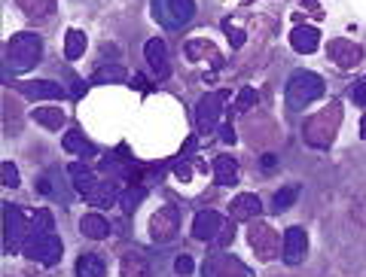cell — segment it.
<instances>
[{"instance_id":"6","label":"cell","mask_w":366,"mask_h":277,"mask_svg":"<svg viewBox=\"0 0 366 277\" xmlns=\"http://www.w3.org/2000/svg\"><path fill=\"white\" fill-rule=\"evenodd\" d=\"M21 253H25L31 262L55 265V262H61L64 244H61V238L55 232H49V235H28V241H25V247H21Z\"/></svg>"},{"instance_id":"43","label":"cell","mask_w":366,"mask_h":277,"mask_svg":"<svg viewBox=\"0 0 366 277\" xmlns=\"http://www.w3.org/2000/svg\"><path fill=\"white\" fill-rule=\"evenodd\" d=\"M274 161H278V159H274L272 152H265V156H263V171H274Z\"/></svg>"},{"instance_id":"2","label":"cell","mask_w":366,"mask_h":277,"mask_svg":"<svg viewBox=\"0 0 366 277\" xmlns=\"http://www.w3.org/2000/svg\"><path fill=\"white\" fill-rule=\"evenodd\" d=\"M43 58V40L31 30H19L6 40V67L12 73H25L31 67H37V61Z\"/></svg>"},{"instance_id":"40","label":"cell","mask_w":366,"mask_h":277,"mask_svg":"<svg viewBox=\"0 0 366 277\" xmlns=\"http://www.w3.org/2000/svg\"><path fill=\"white\" fill-rule=\"evenodd\" d=\"M132 89H141V91H152V82H147V80H143L141 73H137L134 80H132Z\"/></svg>"},{"instance_id":"11","label":"cell","mask_w":366,"mask_h":277,"mask_svg":"<svg viewBox=\"0 0 366 277\" xmlns=\"http://www.w3.org/2000/svg\"><path fill=\"white\" fill-rule=\"evenodd\" d=\"M326 55H330V61L339 67V71H354V67L363 61V49L351 40H330Z\"/></svg>"},{"instance_id":"37","label":"cell","mask_w":366,"mask_h":277,"mask_svg":"<svg viewBox=\"0 0 366 277\" xmlns=\"http://www.w3.org/2000/svg\"><path fill=\"white\" fill-rule=\"evenodd\" d=\"M348 98H351V101H354L357 107H366V80L354 82V86L348 89Z\"/></svg>"},{"instance_id":"12","label":"cell","mask_w":366,"mask_h":277,"mask_svg":"<svg viewBox=\"0 0 366 277\" xmlns=\"http://www.w3.org/2000/svg\"><path fill=\"white\" fill-rule=\"evenodd\" d=\"M143 55H147V64L152 67V73H156V80L162 82L171 76V58H168V43L162 37H152L147 43V49H143Z\"/></svg>"},{"instance_id":"39","label":"cell","mask_w":366,"mask_h":277,"mask_svg":"<svg viewBox=\"0 0 366 277\" xmlns=\"http://www.w3.org/2000/svg\"><path fill=\"white\" fill-rule=\"evenodd\" d=\"M174 174H177V180H183V183H186L189 177H193V171H189L186 161H177V165H174Z\"/></svg>"},{"instance_id":"15","label":"cell","mask_w":366,"mask_h":277,"mask_svg":"<svg viewBox=\"0 0 366 277\" xmlns=\"http://www.w3.org/2000/svg\"><path fill=\"white\" fill-rule=\"evenodd\" d=\"M229 213H232L235 222H254L259 213H263V202H259L254 192H241V195L232 198V204H229Z\"/></svg>"},{"instance_id":"44","label":"cell","mask_w":366,"mask_h":277,"mask_svg":"<svg viewBox=\"0 0 366 277\" xmlns=\"http://www.w3.org/2000/svg\"><path fill=\"white\" fill-rule=\"evenodd\" d=\"M302 3H305V6H311V10H315V12L320 15V6H317V0H302Z\"/></svg>"},{"instance_id":"42","label":"cell","mask_w":366,"mask_h":277,"mask_svg":"<svg viewBox=\"0 0 366 277\" xmlns=\"http://www.w3.org/2000/svg\"><path fill=\"white\" fill-rule=\"evenodd\" d=\"M71 95H73V98H82V95H86V82H82V80H73Z\"/></svg>"},{"instance_id":"24","label":"cell","mask_w":366,"mask_h":277,"mask_svg":"<svg viewBox=\"0 0 366 277\" xmlns=\"http://www.w3.org/2000/svg\"><path fill=\"white\" fill-rule=\"evenodd\" d=\"M31 119L37 122V125H43L46 132H58L61 125H64V110L61 107H37L34 113H31Z\"/></svg>"},{"instance_id":"3","label":"cell","mask_w":366,"mask_h":277,"mask_svg":"<svg viewBox=\"0 0 366 277\" xmlns=\"http://www.w3.org/2000/svg\"><path fill=\"white\" fill-rule=\"evenodd\" d=\"M247 244H250V250L256 253L259 262H274V259L281 256V250H284V238L263 220H254L247 226Z\"/></svg>"},{"instance_id":"45","label":"cell","mask_w":366,"mask_h":277,"mask_svg":"<svg viewBox=\"0 0 366 277\" xmlns=\"http://www.w3.org/2000/svg\"><path fill=\"white\" fill-rule=\"evenodd\" d=\"M360 137L366 141V116H363V122H360Z\"/></svg>"},{"instance_id":"25","label":"cell","mask_w":366,"mask_h":277,"mask_svg":"<svg viewBox=\"0 0 366 277\" xmlns=\"http://www.w3.org/2000/svg\"><path fill=\"white\" fill-rule=\"evenodd\" d=\"M86 46H89L86 34H82L80 28H71V30L64 34V58H67V61L82 58V55H86Z\"/></svg>"},{"instance_id":"41","label":"cell","mask_w":366,"mask_h":277,"mask_svg":"<svg viewBox=\"0 0 366 277\" xmlns=\"http://www.w3.org/2000/svg\"><path fill=\"white\" fill-rule=\"evenodd\" d=\"M220 137H223V143H235V128L232 125H220Z\"/></svg>"},{"instance_id":"18","label":"cell","mask_w":366,"mask_h":277,"mask_svg":"<svg viewBox=\"0 0 366 277\" xmlns=\"http://www.w3.org/2000/svg\"><path fill=\"white\" fill-rule=\"evenodd\" d=\"M183 52H186V58H189V61H208V58H211V64H214V67L223 64V55H220V52L214 49V43H211V40H202V37L189 40L186 46H183Z\"/></svg>"},{"instance_id":"34","label":"cell","mask_w":366,"mask_h":277,"mask_svg":"<svg viewBox=\"0 0 366 277\" xmlns=\"http://www.w3.org/2000/svg\"><path fill=\"white\" fill-rule=\"evenodd\" d=\"M220 28H223V34L229 37V43H232L235 49H241V46H244V40H247V34H244L241 28H235L229 19H223V25H220Z\"/></svg>"},{"instance_id":"21","label":"cell","mask_w":366,"mask_h":277,"mask_svg":"<svg viewBox=\"0 0 366 277\" xmlns=\"http://www.w3.org/2000/svg\"><path fill=\"white\" fill-rule=\"evenodd\" d=\"M119 183L116 180H101L95 186V192H92V195L86 198V202L92 204V207H113L119 202Z\"/></svg>"},{"instance_id":"13","label":"cell","mask_w":366,"mask_h":277,"mask_svg":"<svg viewBox=\"0 0 366 277\" xmlns=\"http://www.w3.org/2000/svg\"><path fill=\"white\" fill-rule=\"evenodd\" d=\"M305 250H308V238L299 226H290L284 232V250H281V259H284V265H299L305 259Z\"/></svg>"},{"instance_id":"4","label":"cell","mask_w":366,"mask_h":277,"mask_svg":"<svg viewBox=\"0 0 366 277\" xmlns=\"http://www.w3.org/2000/svg\"><path fill=\"white\" fill-rule=\"evenodd\" d=\"M324 80L311 71H302V73H293L287 82V104L293 110H305L308 104H315L317 98H324Z\"/></svg>"},{"instance_id":"7","label":"cell","mask_w":366,"mask_h":277,"mask_svg":"<svg viewBox=\"0 0 366 277\" xmlns=\"http://www.w3.org/2000/svg\"><path fill=\"white\" fill-rule=\"evenodd\" d=\"M28 241V220L15 204H3V253H19Z\"/></svg>"},{"instance_id":"23","label":"cell","mask_w":366,"mask_h":277,"mask_svg":"<svg viewBox=\"0 0 366 277\" xmlns=\"http://www.w3.org/2000/svg\"><path fill=\"white\" fill-rule=\"evenodd\" d=\"M80 232L92 238V241H101V238L110 235V222H107L104 213H86V217L80 220Z\"/></svg>"},{"instance_id":"46","label":"cell","mask_w":366,"mask_h":277,"mask_svg":"<svg viewBox=\"0 0 366 277\" xmlns=\"http://www.w3.org/2000/svg\"><path fill=\"white\" fill-rule=\"evenodd\" d=\"M363 80H366V76H363Z\"/></svg>"},{"instance_id":"16","label":"cell","mask_w":366,"mask_h":277,"mask_svg":"<svg viewBox=\"0 0 366 277\" xmlns=\"http://www.w3.org/2000/svg\"><path fill=\"white\" fill-rule=\"evenodd\" d=\"M223 220L226 217H220L217 211H198L193 220V238L195 241H217Z\"/></svg>"},{"instance_id":"9","label":"cell","mask_w":366,"mask_h":277,"mask_svg":"<svg viewBox=\"0 0 366 277\" xmlns=\"http://www.w3.org/2000/svg\"><path fill=\"white\" fill-rule=\"evenodd\" d=\"M202 277H254V271L229 253H211L202 262Z\"/></svg>"},{"instance_id":"22","label":"cell","mask_w":366,"mask_h":277,"mask_svg":"<svg viewBox=\"0 0 366 277\" xmlns=\"http://www.w3.org/2000/svg\"><path fill=\"white\" fill-rule=\"evenodd\" d=\"M15 6H19L31 21H46L52 12H55L58 0H15Z\"/></svg>"},{"instance_id":"10","label":"cell","mask_w":366,"mask_h":277,"mask_svg":"<svg viewBox=\"0 0 366 277\" xmlns=\"http://www.w3.org/2000/svg\"><path fill=\"white\" fill-rule=\"evenodd\" d=\"M180 232V213H177V207L174 204H162L156 213H152V220H150V238L156 244H168V241H174Z\"/></svg>"},{"instance_id":"8","label":"cell","mask_w":366,"mask_h":277,"mask_svg":"<svg viewBox=\"0 0 366 277\" xmlns=\"http://www.w3.org/2000/svg\"><path fill=\"white\" fill-rule=\"evenodd\" d=\"M223 104H226L223 91H208V95L198 101V107H195V128H198V134L217 132V128H220V116H223Z\"/></svg>"},{"instance_id":"1","label":"cell","mask_w":366,"mask_h":277,"mask_svg":"<svg viewBox=\"0 0 366 277\" xmlns=\"http://www.w3.org/2000/svg\"><path fill=\"white\" fill-rule=\"evenodd\" d=\"M339 125H342V107L330 101L324 110H317L315 116L305 119L302 137H305V143L315 146V150H326V146L336 141V134H339Z\"/></svg>"},{"instance_id":"27","label":"cell","mask_w":366,"mask_h":277,"mask_svg":"<svg viewBox=\"0 0 366 277\" xmlns=\"http://www.w3.org/2000/svg\"><path fill=\"white\" fill-rule=\"evenodd\" d=\"M64 150L73 152V156H95V146H92L86 137L76 132V128H71V132L64 134Z\"/></svg>"},{"instance_id":"19","label":"cell","mask_w":366,"mask_h":277,"mask_svg":"<svg viewBox=\"0 0 366 277\" xmlns=\"http://www.w3.org/2000/svg\"><path fill=\"white\" fill-rule=\"evenodd\" d=\"M211 171H214V183H217V186H235V183H238V161L232 156H217Z\"/></svg>"},{"instance_id":"31","label":"cell","mask_w":366,"mask_h":277,"mask_svg":"<svg viewBox=\"0 0 366 277\" xmlns=\"http://www.w3.org/2000/svg\"><path fill=\"white\" fill-rule=\"evenodd\" d=\"M143 195H147V189H143V186H141V183H134V186H128V189H125V195H122V198H119V204H122V211H125V213H132V211H134V207H137V204H141V202H143Z\"/></svg>"},{"instance_id":"30","label":"cell","mask_w":366,"mask_h":277,"mask_svg":"<svg viewBox=\"0 0 366 277\" xmlns=\"http://www.w3.org/2000/svg\"><path fill=\"white\" fill-rule=\"evenodd\" d=\"M125 80H128V73L119 64H101L95 71V76H92V82H125Z\"/></svg>"},{"instance_id":"17","label":"cell","mask_w":366,"mask_h":277,"mask_svg":"<svg viewBox=\"0 0 366 277\" xmlns=\"http://www.w3.org/2000/svg\"><path fill=\"white\" fill-rule=\"evenodd\" d=\"M290 46H293L299 55H311V52H317V46H320V30L311 28V25H296L290 30Z\"/></svg>"},{"instance_id":"35","label":"cell","mask_w":366,"mask_h":277,"mask_svg":"<svg viewBox=\"0 0 366 277\" xmlns=\"http://www.w3.org/2000/svg\"><path fill=\"white\" fill-rule=\"evenodd\" d=\"M0 180H3V189L19 186V171H15L12 161H3V165H0Z\"/></svg>"},{"instance_id":"33","label":"cell","mask_w":366,"mask_h":277,"mask_svg":"<svg viewBox=\"0 0 366 277\" xmlns=\"http://www.w3.org/2000/svg\"><path fill=\"white\" fill-rule=\"evenodd\" d=\"M254 104H256V89L244 86V89L238 91V98H235V113H247Z\"/></svg>"},{"instance_id":"14","label":"cell","mask_w":366,"mask_h":277,"mask_svg":"<svg viewBox=\"0 0 366 277\" xmlns=\"http://www.w3.org/2000/svg\"><path fill=\"white\" fill-rule=\"evenodd\" d=\"M15 91H21L25 98H34V101H58L64 98V89L52 80H28V82H15Z\"/></svg>"},{"instance_id":"28","label":"cell","mask_w":366,"mask_h":277,"mask_svg":"<svg viewBox=\"0 0 366 277\" xmlns=\"http://www.w3.org/2000/svg\"><path fill=\"white\" fill-rule=\"evenodd\" d=\"M49 232H55V217H52V211L31 213V235H49Z\"/></svg>"},{"instance_id":"29","label":"cell","mask_w":366,"mask_h":277,"mask_svg":"<svg viewBox=\"0 0 366 277\" xmlns=\"http://www.w3.org/2000/svg\"><path fill=\"white\" fill-rule=\"evenodd\" d=\"M119 274L122 277H150V265L143 262L141 256H122Z\"/></svg>"},{"instance_id":"38","label":"cell","mask_w":366,"mask_h":277,"mask_svg":"<svg viewBox=\"0 0 366 277\" xmlns=\"http://www.w3.org/2000/svg\"><path fill=\"white\" fill-rule=\"evenodd\" d=\"M193 259H189L186 256V253H183V256H177V262H174V271H177V274H183V277H186V274H193Z\"/></svg>"},{"instance_id":"5","label":"cell","mask_w":366,"mask_h":277,"mask_svg":"<svg viewBox=\"0 0 366 277\" xmlns=\"http://www.w3.org/2000/svg\"><path fill=\"white\" fill-rule=\"evenodd\" d=\"M152 15L168 30H180L195 19V0H152Z\"/></svg>"},{"instance_id":"36","label":"cell","mask_w":366,"mask_h":277,"mask_svg":"<svg viewBox=\"0 0 366 277\" xmlns=\"http://www.w3.org/2000/svg\"><path fill=\"white\" fill-rule=\"evenodd\" d=\"M232 238H235V220L226 217L223 226H220V235H217V247H229V244H232Z\"/></svg>"},{"instance_id":"26","label":"cell","mask_w":366,"mask_h":277,"mask_svg":"<svg viewBox=\"0 0 366 277\" xmlns=\"http://www.w3.org/2000/svg\"><path fill=\"white\" fill-rule=\"evenodd\" d=\"M76 274L80 277H104L107 265H104L101 256H95V253H82V256L76 259Z\"/></svg>"},{"instance_id":"20","label":"cell","mask_w":366,"mask_h":277,"mask_svg":"<svg viewBox=\"0 0 366 277\" xmlns=\"http://www.w3.org/2000/svg\"><path fill=\"white\" fill-rule=\"evenodd\" d=\"M71 180H73V189L80 192L82 198H89L92 192H95L98 183H101L95 177V171H92L89 165H82V161H73V165H71Z\"/></svg>"},{"instance_id":"32","label":"cell","mask_w":366,"mask_h":277,"mask_svg":"<svg viewBox=\"0 0 366 277\" xmlns=\"http://www.w3.org/2000/svg\"><path fill=\"white\" fill-rule=\"evenodd\" d=\"M296 198H299V186H287V189H281L278 195H274V211H287L290 204L296 202Z\"/></svg>"}]
</instances>
